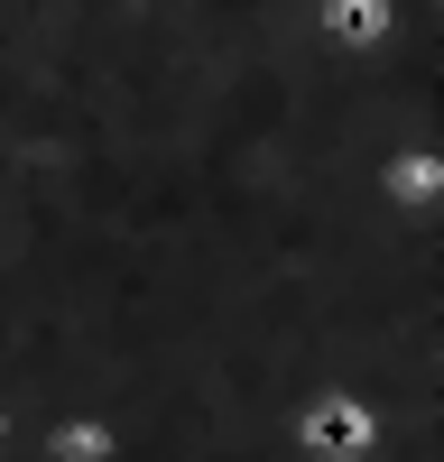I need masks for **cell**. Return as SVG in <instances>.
Listing matches in <instances>:
<instances>
[{"label": "cell", "mask_w": 444, "mask_h": 462, "mask_svg": "<svg viewBox=\"0 0 444 462\" xmlns=\"http://www.w3.org/2000/svg\"><path fill=\"white\" fill-rule=\"evenodd\" d=\"M306 435H315V444H333V453H352V444H370V426H361V407H315V416H306Z\"/></svg>", "instance_id": "cell-1"}]
</instances>
